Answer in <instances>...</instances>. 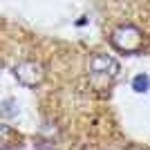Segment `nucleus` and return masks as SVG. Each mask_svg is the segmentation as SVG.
Returning <instances> with one entry per match:
<instances>
[{
  "label": "nucleus",
  "instance_id": "39448f33",
  "mask_svg": "<svg viewBox=\"0 0 150 150\" xmlns=\"http://www.w3.org/2000/svg\"><path fill=\"white\" fill-rule=\"evenodd\" d=\"M0 114H2V117H16V114H18V105H16V101H5V103H2V105H0Z\"/></svg>",
  "mask_w": 150,
  "mask_h": 150
},
{
  "label": "nucleus",
  "instance_id": "f257e3e1",
  "mask_svg": "<svg viewBox=\"0 0 150 150\" xmlns=\"http://www.w3.org/2000/svg\"><path fill=\"white\" fill-rule=\"evenodd\" d=\"M110 43H112V47H117L123 54H137V52L144 50L146 38H144V31L137 25H119L112 31Z\"/></svg>",
  "mask_w": 150,
  "mask_h": 150
},
{
  "label": "nucleus",
  "instance_id": "20e7f679",
  "mask_svg": "<svg viewBox=\"0 0 150 150\" xmlns=\"http://www.w3.org/2000/svg\"><path fill=\"white\" fill-rule=\"evenodd\" d=\"M132 90L134 92H148L150 90V76L148 74H137L134 79H132Z\"/></svg>",
  "mask_w": 150,
  "mask_h": 150
},
{
  "label": "nucleus",
  "instance_id": "f03ea898",
  "mask_svg": "<svg viewBox=\"0 0 150 150\" xmlns=\"http://www.w3.org/2000/svg\"><path fill=\"white\" fill-rule=\"evenodd\" d=\"M13 74H16V79H18L23 85L36 88L38 83L45 79V69H43V65L36 63V61H23L13 67Z\"/></svg>",
  "mask_w": 150,
  "mask_h": 150
},
{
  "label": "nucleus",
  "instance_id": "7ed1b4c3",
  "mask_svg": "<svg viewBox=\"0 0 150 150\" xmlns=\"http://www.w3.org/2000/svg\"><path fill=\"white\" fill-rule=\"evenodd\" d=\"M90 72L92 74H101V76H114L119 72V63L110 54H94L90 58Z\"/></svg>",
  "mask_w": 150,
  "mask_h": 150
},
{
  "label": "nucleus",
  "instance_id": "423d86ee",
  "mask_svg": "<svg viewBox=\"0 0 150 150\" xmlns=\"http://www.w3.org/2000/svg\"><path fill=\"white\" fill-rule=\"evenodd\" d=\"M11 139H13V130L9 128V125L0 123V144H9Z\"/></svg>",
  "mask_w": 150,
  "mask_h": 150
}]
</instances>
